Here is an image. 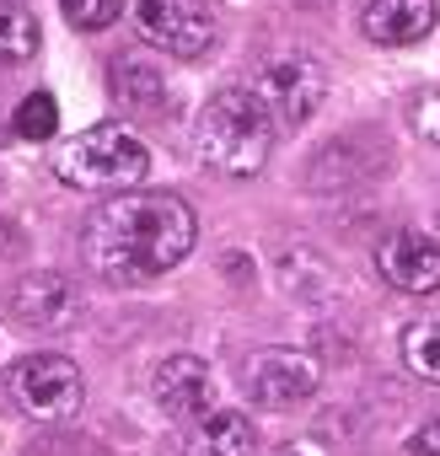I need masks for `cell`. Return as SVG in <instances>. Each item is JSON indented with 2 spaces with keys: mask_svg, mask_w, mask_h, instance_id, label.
I'll use <instances>...</instances> for the list:
<instances>
[{
  "mask_svg": "<svg viewBox=\"0 0 440 456\" xmlns=\"http://www.w3.org/2000/svg\"><path fill=\"white\" fill-rule=\"evenodd\" d=\"M199 242V220L172 193H113L92 209L81 253L113 285H140L177 269Z\"/></svg>",
  "mask_w": 440,
  "mask_h": 456,
  "instance_id": "obj_1",
  "label": "cell"
},
{
  "mask_svg": "<svg viewBox=\"0 0 440 456\" xmlns=\"http://www.w3.org/2000/svg\"><path fill=\"white\" fill-rule=\"evenodd\" d=\"M274 118L269 108L253 97V86H232L199 108V124H193V151L204 167L215 172H232V177H253L269 151H274Z\"/></svg>",
  "mask_w": 440,
  "mask_h": 456,
  "instance_id": "obj_2",
  "label": "cell"
},
{
  "mask_svg": "<svg viewBox=\"0 0 440 456\" xmlns=\"http://www.w3.org/2000/svg\"><path fill=\"white\" fill-rule=\"evenodd\" d=\"M54 172L65 188H134L151 172V151L124 124H97L60 145Z\"/></svg>",
  "mask_w": 440,
  "mask_h": 456,
  "instance_id": "obj_3",
  "label": "cell"
},
{
  "mask_svg": "<svg viewBox=\"0 0 440 456\" xmlns=\"http://www.w3.org/2000/svg\"><path fill=\"white\" fill-rule=\"evenodd\" d=\"M253 97L269 108V118L274 124H306L317 108H322V97H328V70L312 60V54H301V49H280V54H269L264 65H258V76H253Z\"/></svg>",
  "mask_w": 440,
  "mask_h": 456,
  "instance_id": "obj_4",
  "label": "cell"
},
{
  "mask_svg": "<svg viewBox=\"0 0 440 456\" xmlns=\"http://www.w3.org/2000/svg\"><path fill=\"white\" fill-rule=\"evenodd\" d=\"M12 403L38 424H65L81 408V370L65 354H28L6 376Z\"/></svg>",
  "mask_w": 440,
  "mask_h": 456,
  "instance_id": "obj_5",
  "label": "cell"
},
{
  "mask_svg": "<svg viewBox=\"0 0 440 456\" xmlns=\"http://www.w3.org/2000/svg\"><path fill=\"white\" fill-rule=\"evenodd\" d=\"M242 387H248V397L264 403V408H301V403L317 397L322 370H317V360L301 354V349H264V354H253V360L242 365Z\"/></svg>",
  "mask_w": 440,
  "mask_h": 456,
  "instance_id": "obj_6",
  "label": "cell"
},
{
  "mask_svg": "<svg viewBox=\"0 0 440 456\" xmlns=\"http://www.w3.org/2000/svg\"><path fill=\"white\" fill-rule=\"evenodd\" d=\"M134 28L145 44H156L161 54H177V60H193L215 44V17L204 0H140Z\"/></svg>",
  "mask_w": 440,
  "mask_h": 456,
  "instance_id": "obj_7",
  "label": "cell"
},
{
  "mask_svg": "<svg viewBox=\"0 0 440 456\" xmlns=\"http://www.w3.org/2000/svg\"><path fill=\"white\" fill-rule=\"evenodd\" d=\"M376 269L392 290L429 296V290H440V242L424 232H392L376 248Z\"/></svg>",
  "mask_w": 440,
  "mask_h": 456,
  "instance_id": "obj_8",
  "label": "cell"
},
{
  "mask_svg": "<svg viewBox=\"0 0 440 456\" xmlns=\"http://www.w3.org/2000/svg\"><path fill=\"white\" fill-rule=\"evenodd\" d=\"M215 381H209V365L204 360H193V354H172L161 370H156V381H151V392H156V408L172 419V424H193V419H204L209 413V392Z\"/></svg>",
  "mask_w": 440,
  "mask_h": 456,
  "instance_id": "obj_9",
  "label": "cell"
},
{
  "mask_svg": "<svg viewBox=\"0 0 440 456\" xmlns=\"http://www.w3.org/2000/svg\"><path fill=\"white\" fill-rule=\"evenodd\" d=\"M6 312H12L22 328H33V333H54V328H65V322L76 317V290H70V280H60V274H28V280L12 285Z\"/></svg>",
  "mask_w": 440,
  "mask_h": 456,
  "instance_id": "obj_10",
  "label": "cell"
},
{
  "mask_svg": "<svg viewBox=\"0 0 440 456\" xmlns=\"http://www.w3.org/2000/svg\"><path fill=\"white\" fill-rule=\"evenodd\" d=\"M435 17H440V0H371L360 28L371 44L381 49H397V44H419L435 33Z\"/></svg>",
  "mask_w": 440,
  "mask_h": 456,
  "instance_id": "obj_11",
  "label": "cell"
},
{
  "mask_svg": "<svg viewBox=\"0 0 440 456\" xmlns=\"http://www.w3.org/2000/svg\"><path fill=\"white\" fill-rule=\"evenodd\" d=\"M253 451H258V429L237 408H209L183 435V456H253Z\"/></svg>",
  "mask_w": 440,
  "mask_h": 456,
  "instance_id": "obj_12",
  "label": "cell"
},
{
  "mask_svg": "<svg viewBox=\"0 0 440 456\" xmlns=\"http://www.w3.org/2000/svg\"><path fill=\"white\" fill-rule=\"evenodd\" d=\"M113 102L118 108H134V113H167L172 108V92H167V81H161V70H151L145 60H134V54H124V60H113Z\"/></svg>",
  "mask_w": 440,
  "mask_h": 456,
  "instance_id": "obj_13",
  "label": "cell"
},
{
  "mask_svg": "<svg viewBox=\"0 0 440 456\" xmlns=\"http://www.w3.org/2000/svg\"><path fill=\"white\" fill-rule=\"evenodd\" d=\"M403 365L424 381H440V312L435 317H413L403 328Z\"/></svg>",
  "mask_w": 440,
  "mask_h": 456,
  "instance_id": "obj_14",
  "label": "cell"
},
{
  "mask_svg": "<svg viewBox=\"0 0 440 456\" xmlns=\"http://www.w3.org/2000/svg\"><path fill=\"white\" fill-rule=\"evenodd\" d=\"M38 54V22L22 6H0V65H22Z\"/></svg>",
  "mask_w": 440,
  "mask_h": 456,
  "instance_id": "obj_15",
  "label": "cell"
},
{
  "mask_svg": "<svg viewBox=\"0 0 440 456\" xmlns=\"http://www.w3.org/2000/svg\"><path fill=\"white\" fill-rule=\"evenodd\" d=\"M12 129H17L22 140H49V134L60 129V108H54V97H49V92H33V97H22V108H17Z\"/></svg>",
  "mask_w": 440,
  "mask_h": 456,
  "instance_id": "obj_16",
  "label": "cell"
},
{
  "mask_svg": "<svg viewBox=\"0 0 440 456\" xmlns=\"http://www.w3.org/2000/svg\"><path fill=\"white\" fill-rule=\"evenodd\" d=\"M60 12H65L70 28L102 33V28H113V22L124 17V0H60Z\"/></svg>",
  "mask_w": 440,
  "mask_h": 456,
  "instance_id": "obj_17",
  "label": "cell"
},
{
  "mask_svg": "<svg viewBox=\"0 0 440 456\" xmlns=\"http://www.w3.org/2000/svg\"><path fill=\"white\" fill-rule=\"evenodd\" d=\"M408 456H440V419H429L408 435Z\"/></svg>",
  "mask_w": 440,
  "mask_h": 456,
  "instance_id": "obj_18",
  "label": "cell"
},
{
  "mask_svg": "<svg viewBox=\"0 0 440 456\" xmlns=\"http://www.w3.org/2000/svg\"><path fill=\"white\" fill-rule=\"evenodd\" d=\"M419 129H424V134L440 145V92H429V97L419 102Z\"/></svg>",
  "mask_w": 440,
  "mask_h": 456,
  "instance_id": "obj_19",
  "label": "cell"
},
{
  "mask_svg": "<svg viewBox=\"0 0 440 456\" xmlns=\"http://www.w3.org/2000/svg\"><path fill=\"white\" fill-rule=\"evenodd\" d=\"M274 456H328L317 440H296V445H285V451H274Z\"/></svg>",
  "mask_w": 440,
  "mask_h": 456,
  "instance_id": "obj_20",
  "label": "cell"
},
{
  "mask_svg": "<svg viewBox=\"0 0 440 456\" xmlns=\"http://www.w3.org/2000/svg\"><path fill=\"white\" fill-rule=\"evenodd\" d=\"M0 242H6V248H17L22 237H17V225H6V220H0Z\"/></svg>",
  "mask_w": 440,
  "mask_h": 456,
  "instance_id": "obj_21",
  "label": "cell"
}]
</instances>
